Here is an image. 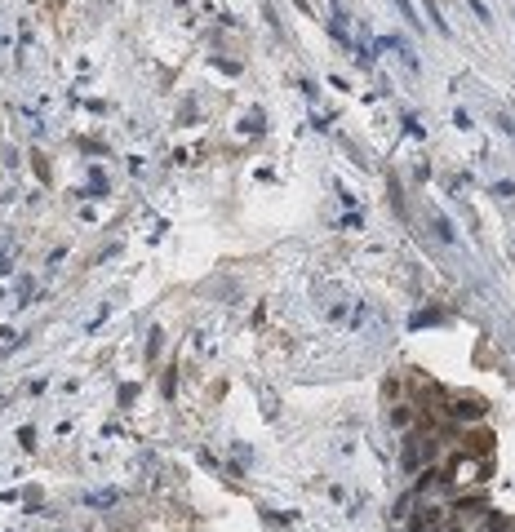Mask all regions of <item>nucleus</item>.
I'll use <instances>...</instances> for the list:
<instances>
[{
	"label": "nucleus",
	"instance_id": "5",
	"mask_svg": "<svg viewBox=\"0 0 515 532\" xmlns=\"http://www.w3.org/2000/svg\"><path fill=\"white\" fill-rule=\"evenodd\" d=\"M440 532H471V528H467V524H444Z\"/></svg>",
	"mask_w": 515,
	"mask_h": 532
},
{
	"label": "nucleus",
	"instance_id": "2",
	"mask_svg": "<svg viewBox=\"0 0 515 532\" xmlns=\"http://www.w3.org/2000/svg\"><path fill=\"white\" fill-rule=\"evenodd\" d=\"M431 457H436V439H431V435H413L409 448H404V466H409V471H422Z\"/></svg>",
	"mask_w": 515,
	"mask_h": 532
},
{
	"label": "nucleus",
	"instance_id": "4",
	"mask_svg": "<svg viewBox=\"0 0 515 532\" xmlns=\"http://www.w3.org/2000/svg\"><path fill=\"white\" fill-rule=\"evenodd\" d=\"M413 421V408H395V426H409Z\"/></svg>",
	"mask_w": 515,
	"mask_h": 532
},
{
	"label": "nucleus",
	"instance_id": "1",
	"mask_svg": "<svg viewBox=\"0 0 515 532\" xmlns=\"http://www.w3.org/2000/svg\"><path fill=\"white\" fill-rule=\"evenodd\" d=\"M449 524V506H431V502H422V506H418V515L413 519H409V532H440V528H444Z\"/></svg>",
	"mask_w": 515,
	"mask_h": 532
},
{
	"label": "nucleus",
	"instance_id": "3",
	"mask_svg": "<svg viewBox=\"0 0 515 532\" xmlns=\"http://www.w3.org/2000/svg\"><path fill=\"white\" fill-rule=\"evenodd\" d=\"M449 412H453L458 421H476V417H485V403H480L476 395H458V399H453V408H449Z\"/></svg>",
	"mask_w": 515,
	"mask_h": 532
}]
</instances>
